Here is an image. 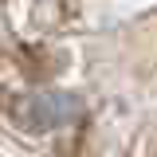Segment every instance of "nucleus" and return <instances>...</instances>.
Masks as SVG:
<instances>
[{
	"label": "nucleus",
	"mask_w": 157,
	"mask_h": 157,
	"mask_svg": "<svg viewBox=\"0 0 157 157\" xmlns=\"http://www.w3.org/2000/svg\"><path fill=\"white\" fill-rule=\"evenodd\" d=\"M12 114L24 130L32 134H43V130H59V126H75L78 118L86 114V102L71 90H39V94H28L12 106Z\"/></svg>",
	"instance_id": "f257e3e1"
}]
</instances>
